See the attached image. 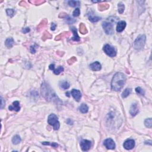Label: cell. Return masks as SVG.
I'll use <instances>...</instances> for the list:
<instances>
[{
    "mask_svg": "<svg viewBox=\"0 0 152 152\" xmlns=\"http://www.w3.org/2000/svg\"><path fill=\"white\" fill-rule=\"evenodd\" d=\"M41 93L42 96L46 101L55 102L57 104L61 103V101L58 98L55 91L47 83H42L41 86Z\"/></svg>",
    "mask_w": 152,
    "mask_h": 152,
    "instance_id": "obj_1",
    "label": "cell"
},
{
    "mask_svg": "<svg viewBox=\"0 0 152 152\" xmlns=\"http://www.w3.org/2000/svg\"><path fill=\"white\" fill-rule=\"evenodd\" d=\"M126 82V77L123 73H117L115 74L111 82L112 89L114 91H120Z\"/></svg>",
    "mask_w": 152,
    "mask_h": 152,
    "instance_id": "obj_2",
    "label": "cell"
},
{
    "mask_svg": "<svg viewBox=\"0 0 152 152\" xmlns=\"http://www.w3.org/2000/svg\"><path fill=\"white\" fill-rule=\"evenodd\" d=\"M146 40V37L144 35L138 36L134 42L133 46L134 49H137V50H140V49H143L145 45Z\"/></svg>",
    "mask_w": 152,
    "mask_h": 152,
    "instance_id": "obj_3",
    "label": "cell"
},
{
    "mask_svg": "<svg viewBox=\"0 0 152 152\" xmlns=\"http://www.w3.org/2000/svg\"><path fill=\"white\" fill-rule=\"evenodd\" d=\"M48 122L50 125H52L55 130H58L60 127V122L58 121V117L55 114L49 115L48 118Z\"/></svg>",
    "mask_w": 152,
    "mask_h": 152,
    "instance_id": "obj_4",
    "label": "cell"
},
{
    "mask_svg": "<svg viewBox=\"0 0 152 152\" xmlns=\"http://www.w3.org/2000/svg\"><path fill=\"white\" fill-rule=\"evenodd\" d=\"M102 27L107 35H112L114 33V29H113L112 24L111 22L103 21L102 23Z\"/></svg>",
    "mask_w": 152,
    "mask_h": 152,
    "instance_id": "obj_5",
    "label": "cell"
},
{
    "mask_svg": "<svg viewBox=\"0 0 152 152\" xmlns=\"http://www.w3.org/2000/svg\"><path fill=\"white\" fill-rule=\"evenodd\" d=\"M103 51L108 56H111V57H114L117 55V52H116L115 48L108 44L105 45L104 46Z\"/></svg>",
    "mask_w": 152,
    "mask_h": 152,
    "instance_id": "obj_6",
    "label": "cell"
},
{
    "mask_svg": "<svg viewBox=\"0 0 152 152\" xmlns=\"http://www.w3.org/2000/svg\"><path fill=\"white\" fill-rule=\"evenodd\" d=\"M91 143L87 140H83L80 143V146L83 151H88L91 147Z\"/></svg>",
    "mask_w": 152,
    "mask_h": 152,
    "instance_id": "obj_7",
    "label": "cell"
},
{
    "mask_svg": "<svg viewBox=\"0 0 152 152\" xmlns=\"http://www.w3.org/2000/svg\"><path fill=\"white\" fill-rule=\"evenodd\" d=\"M103 144L108 149L113 150L115 148V143L114 141L111 138H108V139L105 140L104 141Z\"/></svg>",
    "mask_w": 152,
    "mask_h": 152,
    "instance_id": "obj_8",
    "label": "cell"
},
{
    "mask_svg": "<svg viewBox=\"0 0 152 152\" xmlns=\"http://www.w3.org/2000/svg\"><path fill=\"white\" fill-rule=\"evenodd\" d=\"M124 147L126 150H131L135 146V141L132 139H128L124 143Z\"/></svg>",
    "mask_w": 152,
    "mask_h": 152,
    "instance_id": "obj_9",
    "label": "cell"
},
{
    "mask_svg": "<svg viewBox=\"0 0 152 152\" xmlns=\"http://www.w3.org/2000/svg\"><path fill=\"white\" fill-rule=\"evenodd\" d=\"M71 94L74 97V99L77 102H79L80 100L81 97V93L80 91V90H76V89H73L71 91Z\"/></svg>",
    "mask_w": 152,
    "mask_h": 152,
    "instance_id": "obj_10",
    "label": "cell"
},
{
    "mask_svg": "<svg viewBox=\"0 0 152 152\" xmlns=\"http://www.w3.org/2000/svg\"><path fill=\"white\" fill-rule=\"evenodd\" d=\"M49 69L51 70H52L54 71V74H56V75H58L60 73H62L64 71V68L62 67V66H59L57 68L55 69V65L54 64H51L49 66Z\"/></svg>",
    "mask_w": 152,
    "mask_h": 152,
    "instance_id": "obj_11",
    "label": "cell"
},
{
    "mask_svg": "<svg viewBox=\"0 0 152 152\" xmlns=\"http://www.w3.org/2000/svg\"><path fill=\"white\" fill-rule=\"evenodd\" d=\"M130 113L131 115V116L132 117H134L138 113V105H137V103H132V105H131V108H130Z\"/></svg>",
    "mask_w": 152,
    "mask_h": 152,
    "instance_id": "obj_12",
    "label": "cell"
},
{
    "mask_svg": "<svg viewBox=\"0 0 152 152\" xmlns=\"http://www.w3.org/2000/svg\"><path fill=\"white\" fill-rule=\"evenodd\" d=\"M88 16H89V19L90 21H91L92 23H96L99 21V20H101V17H100L97 16L95 14V13L93 11H91L89 14H88Z\"/></svg>",
    "mask_w": 152,
    "mask_h": 152,
    "instance_id": "obj_13",
    "label": "cell"
},
{
    "mask_svg": "<svg viewBox=\"0 0 152 152\" xmlns=\"http://www.w3.org/2000/svg\"><path fill=\"white\" fill-rule=\"evenodd\" d=\"M8 109L10 111H15L16 112H19L20 109V102L19 101H15L13 103V105L11 106H10L8 107Z\"/></svg>",
    "mask_w": 152,
    "mask_h": 152,
    "instance_id": "obj_14",
    "label": "cell"
},
{
    "mask_svg": "<svg viewBox=\"0 0 152 152\" xmlns=\"http://www.w3.org/2000/svg\"><path fill=\"white\" fill-rule=\"evenodd\" d=\"M126 27V22L124 21H119L117 24V32H122Z\"/></svg>",
    "mask_w": 152,
    "mask_h": 152,
    "instance_id": "obj_15",
    "label": "cell"
},
{
    "mask_svg": "<svg viewBox=\"0 0 152 152\" xmlns=\"http://www.w3.org/2000/svg\"><path fill=\"white\" fill-rule=\"evenodd\" d=\"M70 32H64L55 37V41H60V40H62L64 38H68L70 36Z\"/></svg>",
    "mask_w": 152,
    "mask_h": 152,
    "instance_id": "obj_16",
    "label": "cell"
},
{
    "mask_svg": "<svg viewBox=\"0 0 152 152\" xmlns=\"http://www.w3.org/2000/svg\"><path fill=\"white\" fill-rule=\"evenodd\" d=\"M90 68L93 71H99L101 70L102 67L100 62H99L98 61H96L90 65Z\"/></svg>",
    "mask_w": 152,
    "mask_h": 152,
    "instance_id": "obj_17",
    "label": "cell"
},
{
    "mask_svg": "<svg viewBox=\"0 0 152 152\" xmlns=\"http://www.w3.org/2000/svg\"><path fill=\"white\" fill-rule=\"evenodd\" d=\"M47 25H48V20H47V19H43V20H42L41 22L39 24L38 26H37V30L39 31V32H41L43 28H45V27L47 26Z\"/></svg>",
    "mask_w": 152,
    "mask_h": 152,
    "instance_id": "obj_18",
    "label": "cell"
},
{
    "mask_svg": "<svg viewBox=\"0 0 152 152\" xmlns=\"http://www.w3.org/2000/svg\"><path fill=\"white\" fill-rule=\"evenodd\" d=\"M71 30L73 34H74V36L72 38V40L74 41H76V42H78V41H80V37L78 36V33H77V29H76V27H71Z\"/></svg>",
    "mask_w": 152,
    "mask_h": 152,
    "instance_id": "obj_19",
    "label": "cell"
},
{
    "mask_svg": "<svg viewBox=\"0 0 152 152\" xmlns=\"http://www.w3.org/2000/svg\"><path fill=\"white\" fill-rule=\"evenodd\" d=\"M59 85L60 87L62 89H64V90H67L68 88L70 87V84L67 81H61L59 83Z\"/></svg>",
    "mask_w": 152,
    "mask_h": 152,
    "instance_id": "obj_20",
    "label": "cell"
},
{
    "mask_svg": "<svg viewBox=\"0 0 152 152\" xmlns=\"http://www.w3.org/2000/svg\"><path fill=\"white\" fill-rule=\"evenodd\" d=\"M5 46L8 48H11L13 47V44H14V39L12 38H8L5 41Z\"/></svg>",
    "mask_w": 152,
    "mask_h": 152,
    "instance_id": "obj_21",
    "label": "cell"
},
{
    "mask_svg": "<svg viewBox=\"0 0 152 152\" xmlns=\"http://www.w3.org/2000/svg\"><path fill=\"white\" fill-rule=\"evenodd\" d=\"M79 110L83 114H86L88 112L89 110V108H88L87 105L85 103H83L80 105V106L79 107Z\"/></svg>",
    "mask_w": 152,
    "mask_h": 152,
    "instance_id": "obj_22",
    "label": "cell"
},
{
    "mask_svg": "<svg viewBox=\"0 0 152 152\" xmlns=\"http://www.w3.org/2000/svg\"><path fill=\"white\" fill-rule=\"evenodd\" d=\"M80 32L83 35H85L87 33L88 30L84 23H81L80 25Z\"/></svg>",
    "mask_w": 152,
    "mask_h": 152,
    "instance_id": "obj_23",
    "label": "cell"
},
{
    "mask_svg": "<svg viewBox=\"0 0 152 152\" xmlns=\"http://www.w3.org/2000/svg\"><path fill=\"white\" fill-rule=\"evenodd\" d=\"M52 38V35L49 32H48V31H45V32H44V33H43L42 39L43 40V41H45L46 40L48 39H51Z\"/></svg>",
    "mask_w": 152,
    "mask_h": 152,
    "instance_id": "obj_24",
    "label": "cell"
},
{
    "mask_svg": "<svg viewBox=\"0 0 152 152\" xmlns=\"http://www.w3.org/2000/svg\"><path fill=\"white\" fill-rule=\"evenodd\" d=\"M131 89L130 88H127L126 89H125L124 91L122 93V98H126L127 97L130 95V94L131 93Z\"/></svg>",
    "mask_w": 152,
    "mask_h": 152,
    "instance_id": "obj_25",
    "label": "cell"
},
{
    "mask_svg": "<svg viewBox=\"0 0 152 152\" xmlns=\"http://www.w3.org/2000/svg\"><path fill=\"white\" fill-rule=\"evenodd\" d=\"M21 138H20V136H18V135H16V136H14L13 139H12V142H13V143L14 144H19V143L21 142Z\"/></svg>",
    "mask_w": 152,
    "mask_h": 152,
    "instance_id": "obj_26",
    "label": "cell"
},
{
    "mask_svg": "<svg viewBox=\"0 0 152 152\" xmlns=\"http://www.w3.org/2000/svg\"><path fill=\"white\" fill-rule=\"evenodd\" d=\"M109 8V5L108 4H102L99 5L98 8L100 11H104L108 10Z\"/></svg>",
    "mask_w": 152,
    "mask_h": 152,
    "instance_id": "obj_27",
    "label": "cell"
},
{
    "mask_svg": "<svg viewBox=\"0 0 152 152\" xmlns=\"http://www.w3.org/2000/svg\"><path fill=\"white\" fill-rule=\"evenodd\" d=\"M118 8L119 13L122 14L124 11V9H125V6H124V4H122V2H119L118 5Z\"/></svg>",
    "mask_w": 152,
    "mask_h": 152,
    "instance_id": "obj_28",
    "label": "cell"
},
{
    "mask_svg": "<svg viewBox=\"0 0 152 152\" xmlns=\"http://www.w3.org/2000/svg\"><path fill=\"white\" fill-rule=\"evenodd\" d=\"M144 124L146 127L149 128H151L152 127V118H148L145 120L144 122Z\"/></svg>",
    "mask_w": 152,
    "mask_h": 152,
    "instance_id": "obj_29",
    "label": "cell"
},
{
    "mask_svg": "<svg viewBox=\"0 0 152 152\" xmlns=\"http://www.w3.org/2000/svg\"><path fill=\"white\" fill-rule=\"evenodd\" d=\"M68 4L70 6L73 7H75L76 6L80 5V1H68Z\"/></svg>",
    "mask_w": 152,
    "mask_h": 152,
    "instance_id": "obj_30",
    "label": "cell"
},
{
    "mask_svg": "<svg viewBox=\"0 0 152 152\" xmlns=\"http://www.w3.org/2000/svg\"><path fill=\"white\" fill-rule=\"evenodd\" d=\"M45 2V1H42V0H33V1H29V2L33 4L36 5H39L42 4L44 3Z\"/></svg>",
    "mask_w": 152,
    "mask_h": 152,
    "instance_id": "obj_31",
    "label": "cell"
},
{
    "mask_svg": "<svg viewBox=\"0 0 152 152\" xmlns=\"http://www.w3.org/2000/svg\"><path fill=\"white\" fill-rule=\"evenodd\" d=\"M6 13H7V15H8V16L12 17L14 16V13H15V11L13 9H9V8H8V9L6 10Z\"/></svg>",
    "mask_w": 152,
    "mask_h": 152,
    "instance_id": "obj_32",
    "label": "cell"
},
{
    "mask_svg": "<svg viewBox=\"0 0 152 152\" xmlns=\"http://www.w3.org/2000/svg\"><path fill=\"white\" fill-rule=\"evenodd\" d=\"M42 144H43V145H45V146L50 145V146H51L52 147H55V148L57 147L58 146V144H56V143H50L49 142H43V143H42Z\"/></svg>",
    "mask_w": 152,
    "mask_h": 152,
    "instance_id": "obj_33",
    "label": "cell"
},
{
    "mask_svg": "<svg viewBox=\"0 0 152 152\" xmlns=\"http://www.w3.org/2000/svg\"><path fill=\"white\" fill-rule=\"evenodd\" d=\"M136 91L137 94L141 95V96H144V91L141 87H137L136 89Z\"/></svg>",
    "mask_w": 152,
    "mask_h": 152,
    "instance_id": "obj_34",
    "label": "cell"
},
{
    "mask_svg": "<svg viewBox=\"0 0 152 152\" xmlns=\"http://www.w3.org/2000/svg\"><path fill=\"white\" fill-rule=\"evenodd\" d=\"M66 21H67V23H68V24L73 23L76 22V20H74V19H72V18H71L70 17L68 16V15H67V17L66 18Z\"/></svg>",
    "mask_w": 152,
    "mask_h": 152,
    "instance_id": "obj_35",
    "label": "cell"
},
{
    "mask_svg": "<svg viewBox=\"0 0 152 152\" xmlns=\"http://www.w3.org/2000/svg\"><path fill=\"white\" fill-rule=\"evenodd\" d=\"M76 61H77V59H76V58L75 57V56H73V57L71 58L70 59H69L67 62H68V64L71 65V64H73L74 62H75Z\"/></svg>",
    "mask_w": 152,
    "mask_h": 152,
    "instance_id": "obj_36",
    "label": "cell"
},
{
    "mask_svg": "<svg viewBox=\"0 0 152 152\" xmlns=\"http://www.w3.org/2000/svg\"><path fill=\"white\" fill-rule=\"evenodd\" d=\"M36 47H38V46L36 44H35L34 45L30 46V52L32 54H35V53L36 52Z\"/></svg>",
    "mask_w": 152,
    "mask_h": 152,
    "instance_id": "obj_37",
    "label": "cell"
},
{
    "mask_svg": "<svg viewBox=\"0 0 152 152\" xmlns=\"http://www.w3.org/2000/svg\"><path fill=\"white\" fill-rule=\"evenodd\" d=\"M80 14V9L78 8H76L75 10L73 11V16L74 17H78V15Z\"/></svg>",
    "mask_w": 152,
    "mask_h": 152,
    "instance_id": "obj_38",
    "label": "cell"
},
{
    "mask_svg": "<svg viewBox=\"0 0 152 152\" xmlns=\"http://www.w3.org/2000/svg\"><path fill=\"white\" fill-rule=\"evenodd\" d=\"M68 14L66 13H61L60 14H59V17L60 18H62V19H66L67 17Z\"/></svg>",
    "mask_w": 152,
    "mask_h": 152,
    "instance_id": "obj_39",
    "label": "cell"
},
{
    "mask_svg": "<svg viewBox=\"0 0 152 152\" xmlns=\"http://www.w3.org/2000/svg\"><path fill=\"white\" fill-rule=\"evenodd\" d=\"M56 24H55L54 23H52L51 29L52 30H55V29H56Z\"/></svg>",
    "mask_w": 152,
    "mask_h": 152,
    "instance_id": "obj_40",
    "label": "cell"
},
{
    "mask_svg": "<svg viewBox=\"0 0 152 152\" xmlns=\"http://www.w3.org/2000/svg\"><path fill=\"white\" fill-rule=\"evenodd\" d=\"M22 32H23L24 33H27L28 32H30V28L29 27H26V28L23 29L22 30Z\"/></svg>",
    "mask_w": 152,
    "mask_h": 152,
    "instance_id": "obj_41",
    "label": "cell"
},
{
    "mask_svg": "<svg viewBox=\"0 0 152 152\" xmlns=\"http://www.w3.org/2000/svg\"><path fill=\"white\" fill-rule=\"evenodd\" d=\"M19 4H20V5H21V6H24V5H26V3L25 1H21L20 3H19Z\"/></svg>",
    "mask_w": 152,
    "mask_h": 152,
    "instance_id": "obj_42",
    "label": "cell"
},
{
    "mask_svg": "<svg viewBox=\"0 0 152 152\" xmlns=\"http://www.w3.org/2000/svg\"><path fill=\"white\" fill-rule=\"evenodd\" d=\"M1 109H2L3 108V106H4V100L3 99H2V97H1Z\"/></svg>",
    "mask_w": 152,
    "mask_h": 152,
    "instance_id": "obj_43",
    "label": "cell"
},
{
    "mask_svg": "<svg viewBox=\"0 0 152 152\" xmlns=\"http://www.w3.org/2000/svg\"><path fill=\"white\" fill-rule=\"evenodd\" d=\"M56 54H58V55H59L60 56H62L64 54V52H60V51H58L56 52Z\"/></svg>",
    "mask_w": 152,
    "mask_h": 152,
    "instance_id": "obj_44",
    "label": "cell"
}]
</instances>
